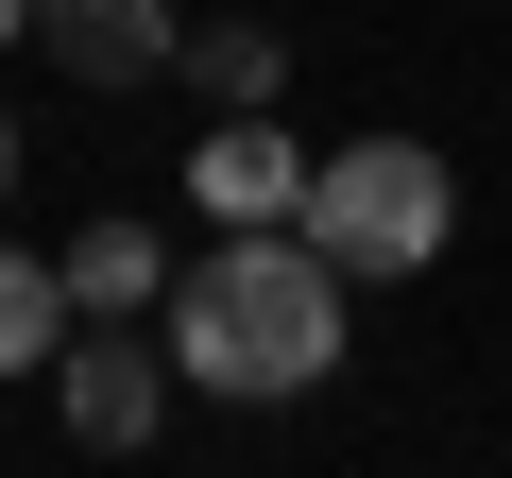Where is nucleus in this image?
Segmentation results:
<instances>
[{"mask_svg": "<svg viewBox=\"0 0 512 478\" xmlns=\"http://www.w3.org/2000/svg\"><path fill=\"white\" fill-rule=\"evenodd\" d=\"M171 376H205V393H308V376H342V274L308 257V239L274 222V239H205V257L171 274Z\"/></svg>", "mask_w": 512, "mask_h": 478, "instance_id": "1", "label": "nucleus"}, {"mask_svg": "<svg viewBox=\"0 0 512 478\" xmlns=\"http://www.w3.org/2000/svg\"><path fill=\"white\" fill-rule=\"evenodd\" d=\"M444 222H461V188H444L427 137H342V154L308 171V205H291V239H308L342 291H359V274H427Z\"/></svg>", "mask_w": 512, "mask_h": 478, "instance_id": "2", "label": "nucleus"}, {"mask_svg": "<svg viewBox=\"0 0 512 478\" xmlns=\"http://www.w3.org/2000/svg\"><path fill=\"white\" fill-rule=\"evenodd\" d=\"M52 393H69V444L137 461V444H154V410H171V342H120V325H69Z\"/></svg>", "mask_w": 512, "mask_h": 478, "instance_id": "3", "label": "nucleus"}, {"mask_svg": "<svg viewBox=\"0 0 512 478\" xmlns=\"http://www.w3.org/2000/svg\"><path fill=\"white\" fill-rule=\"evenodd\" d=\"M188 205H205V222H222V239H274V222H291V205H308V154H291V137H274V120H222V137H205V154H188Z\"/></svg>", "mask_w": 512, "mask_h": 478, "instance_id": "4", "label": "nucleus"}, {"mask_svg": "<svg viewBox=\"0 0 512 478\" xmlns=\"http://www.w3.org/2000/svg\"><path fill=\"white\" fill-rule=\"evenodd\" d=\"M35 35L69 86H154L171 69V0H35Z\"/></svg>", "mask_w": 512, "mask_h": 478, "instance_id": "5", "label": "nucleus"}, {"mask_svg": "<svg viewBox=\"0 0 512 478\" xmlns=\"http://www.w3.org/2000/svg\"><path fill=\"white\" fill-rule=\"evenodd\" d=\"M52 274H69V325H120V308H154V291H171L154 222H86V239H69Z\"/></svg>", "mask_w": 512, "mask_h": 478, "instance_id": "6", "label": "nucleus"}, {"mask_svg": "<svg viewBox=\"0 0 512 478\" xmlns=\"http://www.w3.org/2000/svg\"><path fill=\"white\" fill-rule=\"evenodd\" d=\"M52 359H69V274L0 239V376H52Z\"/></svg>", "mask_w": 512, "mask_h": 478, "instance_id": "7", "label": "nucleus"}, {"mask_svg": "<svg viewBox=\"0 0 512 478\" xmlns=\"http://www.w3.org/2000/svg\"><path fill=\"white\" fill-rule=\"evenodd\" d=\"M205 86H222L239 120H274V86H291V35H274V18H205Z\"/></svg>", "mask_w": 512, "mask_h": 478, "instance_id": "8", "label": "nucleus"}, {"mask_svg": "<svg viewBox=\"0 0 512 478\" xmlns=\"http://www.w3.org/2000/svg\"><path fill=\"white\" fill-rule=\"evenodd\" d=\"M0 35H35V0H0Z\"/></svg>", "mask_w": 512, "mask_h": 478, "instance_id": "9", "label": "nucleus"}, {"mask_svg": "<svg viewBox=\"0 0 512 478\" xmlns=\"http://www.w3.org/2000/svg\"><path fill=\"white\" fill-rule=\"evenodd\" d=\"M0 171H18V120H0Z\"/></svg>", "mask_w": 512, "mask_h": 478, "instance_id": "10", "label": "nucleus"}]
</instances>
